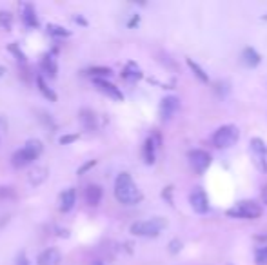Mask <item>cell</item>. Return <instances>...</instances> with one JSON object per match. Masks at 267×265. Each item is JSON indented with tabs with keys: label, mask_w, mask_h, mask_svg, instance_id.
I'll list each match as a JSON object with an SVG mask.
<instances>
[{
	"label": "cell",
	"mask_w": 267,
	"mask_h": 265,
	"mask_svg": "<svg viewBox=\"0 0 267 265\" xmlns=\"http://www.w3.org/2000/svg\"><path fill=\"white\" fill-rule=\"evenodd\" d=\"M251 151L255 155V162L260 171H267V147L264 140L260 138H253L251 140Z\"/></svg>",
	"instance_id": "ba28073f"
},
{
	"label": "cell",
	"mask_w": 267,
	"mask_h": 265,
	"mask_svg": "<svg viewBox=\"0 0 267 265\" xmlns=\"http://www.w3.org/2000/svg\"><path fill=\"white\" fill-rule=\"evenodd\" d=\"M38 120H42L44 124L48 125V127H51V129L56 127V122H54V120L51 118V114L46 113V111H40V113H38Z\"/></svg>",
	"instance_id": "83f0119b"
},
{
	"label": "cell",
	"mask_w": 267,
	"mask_h": 265,
	"mask_svg": "<svg viewBox=\"0 0 267 265\" xmlns=\"http://www.w3.org/2000/svg\"><path fill=\"white\" fill-rule=\"evenodd\" d=\"M114 196L124 206H136L142 200V193L136 187L129 173H120L114 180Z\"/></svg>",
	"instance_id": "6da1fadb"
},
{
	"label": "cell",
	"mask_w": 267,
	"mask_h": 265,
	"mask_svg": "<svg viewBox=\"0 0 267 265\" xmlns=\"http://www.w3.org/2000/svg\"><path fill=\"white\" fill-rule=\"evenodd\" d=\"M262 214V207L256 202H240L227 211V216L242 218V220H255Z\"/></svg>",
	"instance_id": "5b68a950"
},
{
	"label": "cell",
	"mask_w": 267,
	"mask_h": 265,
	"mask_svg": "<svg viewBox=\"0 0 267 265\" xmlns=\"http://www.w3.org/2000/svg\"><path fill=\"white\" fill-rule=\"evenodd\" d=\"M102 196H104V189L102 185L98 184H89L84 189V200L89 207H97L100 202H102Z\"/></svg>",
	"instance_id": "30bf717a"
},
{
	"label": "cell",
	"mask_w": 267,
	"mask_h": 265,
	"mask_svg": "<svg viewBox=\"0 0 267 265\" xmlns=\"http://www.w3.org/2000/svg\"><path fill=\"white\" fill-rule=\"evenodd\" d=\"M75 20L78 22V24H82V26H86V24H87V20H86V18H82V16H75Z\"/></svg>",
	"instance_id": "836d02e7"
},
{
	"label": "cell",
	"mask_w": 267,
	"mask_h": 265,
	"mask_svg": "<svg viewBox=\"0 0 267 265\" xmlns=\"http://www.w3.org/2000/svg\"><path fill=\"white\" fill-rule=\"evenodd\" d=\"M4 73H5V67H2V65H0V78L4 76Z\"/></svg>",
	"instance_id": "d590c367"
},
{
	"label": "cell",
	"mask_w": 267,
	"mask_h": 265,
	"mask_svg": "<svg viewBox=\"0 0 267 265\" xmlns=\"http://www.w3.org/2000/svg\"><path fill=\"white\" fill-rule=\"evenodd\" d=\"M187 65L191 67V71L195 73V76L198 78V80H200V82H209V78H207V75H206V71L202 69V67L196 64V62H193L191 58H187Z\"/></svg>",
	"instance_id": "7402d4cb"
},
{
	"label": "cell",
	"mask_w": 267,
	"mask_h": 265,
	"mask_svg": "<svg viewBox=\"0 0 267 265\" xmlns=\"http://www.w3.org/2000/svg\"><path fill=\"white\" fill-rule=\"evenodd\" d=\"M76 204V191L75 187H69L60 193L58 196V209L62 212H69Z\"/></svg>",
	"instance_id": "4fadbf2b"
},
{
	"label": "cell",
	"mask_w": 267,
	"mask_h": 265,
	"mask_svg": "<svg viewBox=\"0 0 267 265\" xmlns=\"http://www.w3.org/2000/svg\"><path fill=\"white\" fill-rule=\"evenodd\" d=\"M48 167L46 165H37V167H33L29 173H27V180H29V184L31 185H40V184H44L46 180H48Z\"/></svg>",
	"instance_id": "e0dca14e"
},
{
	"label": "cell",
	"mask_w": 267,
	"mask_h": 265,
	"mask_svg": "<svg viewBox=\"0 0 267 265\" xmlns=\"http://www.w3.org/2000/svg\"><path fill=\"white\" fill-rule=\"evenodd\" d=\"M22 20L27 27H38V16L33 4H22Z\"/></svg>",
	"instance_id": "ac0fdd59"
},
{
	"label": "cell",
	"mask_w": 267,
	"mask_h": 265,
	"mask_svg": "<svg viewBox=\"0 0 267 265\" xmlns=\"http://www.w3.org/2000/svg\"><path fill=\"white\" fill-rule=\"evenodd\" d=\"M122 76H124L125 80H138V78L142 76V73L138 71V67H136L135 64H129V65H127V67L124 69Z\"/></svg>",
	"instance_id": "cb8c5ba5"
},
{
	"label": "cell",
	"mask_w": 267,
	"mask_h": 265,
	"mask_svg": "<svg viewBox=\"0 0 267 265\" xmlns=\"http://www.w3.org/2000/svg\"><path fill=\"white\" fill-rule=\"evenodd\" d=\"M262 198H264V202L267 204V185L264 187V189H262Z\"/></svg>",
	"instance_id": "e575fe53"
},
{
	"label": "cell",
	"mask_w": 267,
	"mask_h": 265,
	"mask_svg": "<svg viewBox=\"0 0 267 265\" xmlns=\"http://www.w3.org/2000/svg\"><path fill=\"white\" fill-rule=\"evenodd\" d=\"M11 24H13V16L7 11H0V26L4 29H11Z\"/></svg>",
	"instance_id": "4316f807"
},
{
	"label": "cell",
	"mask_w": 267,
	"mask_h": 265,
	"mask_svg": "<svg viewBox=\"0 0 267 265\" xmlns=\"http://www.w3.org/2000/svg\"><path fill=\"white\" fill-rule=\"evenodd\" d=\"M87 75L93 76V80H97V78H104L106 80V76H111L113 71L109 67H91V69H87Z\"/></svg>",
	"instance_id": "44dd1931"
},
{
	"label": "cell",
	"mask_w": 267,
	"mask_h": 265,
	"mask_svg": "<svg viewBox=\"0 0 267 265\" xmlns=\"http://www.w3.org/2000/svg\"><path fill=\"white\" fill-rule=\"evenodd\" d=\"M256 264L258 265H267V245L260 247L256 251Z\"/></svg>",
	"instance_id": "f1b7e54d"
},
{
	"label": "cell",
	"mask_w": 267,
	"mask_h": 265,
	"mask_svg": "<svg viewBox=\"0 0 267 265\" xmlns=\"http://www.w3.org/2000/svg\"><path fill=\"white\" fill-rule=\"evenodd\" d=\"M180 242H176V240H173V242H171V253H176V251H180Z\"/></svg>",
	"instance_id": "d6a6232c"
},
{
	"label": "cell",
	"mask_w": 267,
	"mask_h": 265,
	"mask_svg": "<svg viewBox=\"0 0 267 265\" xmlns=\"http://www.w3.org/2000/svg\"><path fill=\"white\" fill-rule=\"evenodd\" d=\"M7 51H9L11 54H15L16 60H18L20 64H26V54L22 53L20 46H18V44H16V42H11L9 46H7Z\"/></svg>",
	"instance_id": "484cf974"
},
{
	"label": "cell",
	"mask_w": 267,
	"mask_h": 265,
	"mask_svg": "<svg viewBox=\"0 0 267 265\" xmlns=\"http://www.w3.org/2000/svg\"><path fill=\"white\" fill-rule=\"evenodd\" d=\"M78 140V135H62L60 136V144L62 146H67V144H73V142Z\"/></svg>",
	"instance_id": "f546056e"
},
{
	"label": "cell",
	"mask_w": 267,
	"mask_h": 265,
	"mask_svg": "<svg viewBox=\"0 0 267 265\" xmlns=\"http://www.w3.org/2000/svg\"><path fill=\"white\" fill-rule=\"evenodd\" d=\"M242 60H244V64L247 65V67H256V65L260 64L262 56L256 53V49L245 48L244 53H242Z\"/></svg>",
	"instance_id": "d6986e66"
},
{
	"label": "cell",
	"mask_w": 267,
	"mask_h": 265,
	"mask_svg": "<svg viewBox=\"0 0 267 265\" xmlns=\"http://www.w3.org/2000/svg\"><path fill=\"white\" fill-rule=\"evenodd\" d=\"M189 204L193 207V211L198 212V214H206L209 211V200H207V195L206 191L200 189V187H196L193 189V193L189 195Z\"/></svg>",
	"instance_id": "52a82bcc"
},
{
	"label": "cell",
	"mask_w": 267,
	"mask_h": 265,
	"mask_svg": "<svg viewBox=\"0 0 267 265\" xmlns=\"http://www.w3.org/2000/svg\"><path fill=\"white\" fill-rule=\"evenodd\" d=\"M238 127L236 125H222L218 127L216 133L213 135V144L218 149H229L231 146H234L238 142Z\"/></svg>",
	"instance_id": "277c9868"
},
{
	"label": "cell",
	"mask_w": 267,
	"mask_h": 265,
	"mask_svg": "<svg viewBox=\"0 0 267 265\" xmlns=\"http://www.w3.org/2000/svg\"><path fill=\"white\" fill-rule=\"evenodd\" d=\"M40 67H42V73L48 78H54L56 73H58V65H56V60L51 53L44 54L42 56V62H40Z\"/></svg>",
	"instance_id": "2e32d148"
},
{
	"label": "cell",
	"mask_w": 267,
	"mask_h": 265,
	"mask_svg": "<svg viewBox=\"0 0 267 265\" xmlns=\"http://www.w3.org/2000/svg\"><path fill=\"white\" fill-rule=\"evenodd\" d=\"M78 118H80V124L84 125V129L97 131V127H98V116H97V113H95V111H91L89 107L80 109V113H78Z\"/></svg>",
	"instance_id": "5bb4252c"
},
{
	"label": "cell",
	"mask_w": 267,
	"mask_h": 265,
	"mask_svg": "<svg viewBox=\"0 0 267 265\" xmlns=\"http://www.w3.org/2000/svg\"><path fill=\"white\" fill-rule=\"evenodd\" d=\"M180 107V102L176 97H165L162 100V104H160V116H162V120H169L173 118L174 113L178 111Z\"/></svg>",
	"instance_id": "7c38bea8"
},
{
	"label": "cell",
	"mask_w": 267,
	"mask_h": 265,
	"mask_svg": "<svg viewBox=\"0 0 267 265\" xmlns=\"http://www.w3.org/2000/svg\"><path fill=\"white\" fill-rule=\"evenodd\" d=\"M37 262H38V265H60L62 255H60L58 249H46L38 255Z\"/></svg>",
	"instance_id": "9a60e30c"
},
{
	"label": "cell",
	"mask_w": 267,
	"mask_h": 265,
	"mask_svg": "<svg viewBox=\"0 0 267 265\" xmlns=\"http://www.w3.org/2000/svg\"><path fill=\"white\" fill-rule=\"evenodd\" d=\"M93 265H104V264L100 260H97V262H93Z\"/></svg>",
	"instance_id": "8d00e7d4"
},
{
	"label": "cell",
	"mask_w": 267,
	"mask_h": 265,
	"mask_svg": "<svg viewBox=\"0 0 267 265\" xmlns=\"http://www.w3.org/2000/svg\"><path fill=\"white\" fill-rule=\"evenodd\" d=\"M160 146V136L153 135L149 136L146 142H144V149H142V155H144V160L146 163H155V158H157V147Z\"/></svg>",
	"instance_id": "8fae6325"
},
{
	"label": "cell",
	"mask_w": 267,
	"mask_h": 265,
	"mask_svg": "<svg viewBox=\"0 0 267 265\" xmlns=\"http://www.w3.org/2000/svg\"><path fill=\"white\" fill-rule=\"evenodd\" d=\"M93 84L97 86L98 91H102L104 95H107L109 98L118 100V102H122V100H124V95H122V91H120L114 84H111V82L104 80V78H97V80H93Z\"/></svg>",
	"instance_id": "9c48e42d"
},
{
	"label": "cell",
	"mask_w": 267,
	"mask_h": 265,
	"mask_svg": "<svg viewBox=\"0 0 267 265\" xmlns=\"http://www.w3.org/2000/svg\"><path fill=\"white\" fill-rule=\"evenodd\" d=\"M16 189L13 185H0V200H15Z\"/></svg>",
	"instance_id": "d4e9b609"
},
{
	"label": "cell",
	"mask_w": 267,
	"mask_h": 265,
	"mask_svg": "<svg viewBox=\"0 0 267 265\" xmlns=\"http://www.w3.org/2000/svg\"><path fill=\"white\" fill-rule=\"evenodd\" d=\"M42 153H44L42 142L31 138V140H27L20 149H16V151L11 155V165L16 167V169L26 167V165H29V163L35 162Z\"/></svg>",
	"instance_id": "7a4b0ae2"
},
{
	"label": "cell",
	"mask_w": 267,
	"mask_h": 265,
	"mask_svg": "<svg viewBox=\"0 0 267 265\" xmlns=\"http://www.w3.org/2000/svg\"><path fill=\"white\" fill-rule=\"evenodd\" d=\"M262 18H264V20H267V15H264V16H262Z\"/></svg>",
	"instance_id": "74e56055"
},
{
	"label": "cell",
	"mask_w": 267,
	"mask_h": 265,
	"mask_svg": "<svg viewBox=\"0 0 267 265\" xmlns=\"http://www.w3.org/2000/svg\"><path fill=\"white\" fill-rule=\"evenodd\" d=\"M37 84H38V89H40V93H42L44 97L48 98V100H51V102H56V93L48 86V82H46V78H44L42 75L37 78Z\"/></svg>",
	"instance_id": "ffe728a7"
},
{
	"label": "cell",
	"mask_w": 267,
	"mask_h": 265,
	"mask_svg": "<svg viewBox=\"0 0 267 265\" xmlns=\"http://www.w3.org/2000/svg\"><path fill=\"white\" fill-rule=\"evenodd\" d=\"M48 31H49V35H53V37H62V38L69 37L71 35L69 29H65V27L58 26V24H48Z\"/></svg>",
	"instance_id": "603a6c76"
},
{
	"label": "cell",
	"mask_w": 267,
	"mask_h": 265,
	"mask_svg": "<svg viewBox=\"0 0 267 265\" xmlns=\"http://www.w3.org/2000/svg\"><path fill=\"white\" fill-rule=\"evenodd\" d=\"M189 163L196 173L202 174L211 165V155L207 151H202V149H195V151L189 153Z\"/></svg>",
	"instance_id": "8992f818"
},
{
	"label": "cell",
	"mask_w": 267,
	"mask_h": 265,
	"mask_svg": "<svg viewBox=\"0 0 267 265\" xmlns=\"http://www.w3.org/2000/svg\"><path fill=\"white\" fill-rule=\"evenodd\" d=\"M93 165H95V160H89V162L86 163V165H82L80 169H78V174H84L87 171V169H91Z\"/></svg>",
	"instance_id": "1f68e13d"
},
{
	"label": "cell",
	"mask_w": 267,
	"mask_h": 265,
	"mask_svg": "<svg viewBox=\"0 0 267 265\" xmlns=\"http://www.w3.org/2000/svg\"><path fill=\"white\" fill-rule=\"evenodd\" d=\"M167 225V222L163 218H149V220H140L131 225V233L135 236H142V238H155L162 233V229Z\"/></svg>",
	"instance_id": "3957f363"
},
{
	"label": "cell",
	"mask_w": 267,
	"mask_h": 265,
	"mask_svg": "<svg viewBox=\"0 0 267 265\" xmlns=\"http://www.w3.org/2000/svg\"><path fill=\"white\" fill-rule=\"evenodd\" d=\"M15 265H31V264H29V260H27V256L24 255V253H20V255L16 256Z\"/></svg>",
	"instance_id": "4dcf8cb0"
}]
</instances>
